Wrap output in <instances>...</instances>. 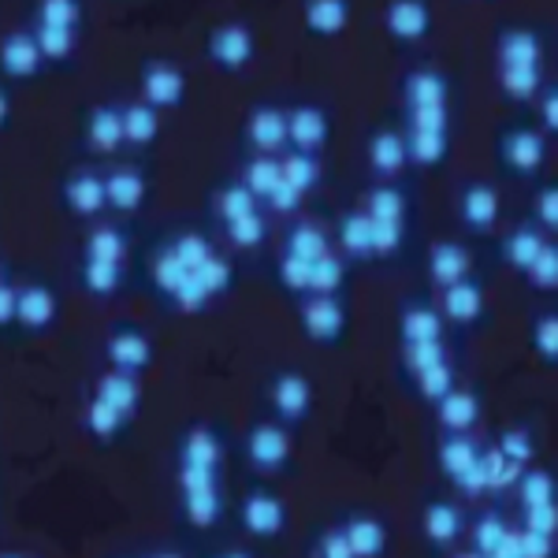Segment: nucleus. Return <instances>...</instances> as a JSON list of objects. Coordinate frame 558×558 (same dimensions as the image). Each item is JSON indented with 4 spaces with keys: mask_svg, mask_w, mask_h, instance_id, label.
Instances as JSON below:
<instances>
[{
    "mask_svg": "<svg viewBox=\"0 0 558 558\" xmlns=\"http://www.w3.org/2000/svg\"><path fill=\"white\" fill-rule=\"evenodd\" d=\"M105 183H108V209L112 216H138L146 213L149 197H153V172L138 160H116L105 168Z\"/></svg>",
    "mask_w": 558,
    "mask_h": 558,
    "instance_id": "obj_25",
    "label": "nucleus"
},
{
    "mask_svg": "<svg viewBox=\"0 0 558 558\" xmlns=\"http://www.w3.org/2000/svg\"><path fill=\"white\" fill-rule=\"evenodd\" d=\"M260 209H265V202H260V197L242 183L239 172L220 179V183L209 191V216L216 223H231V220H239V216H250V213H260Z\"/></svg>",
    "mask_w": 558,
    "mask_h": 558,
    "instance_id": "obj_42",
    "label": "nucleus"
},
{
    "mask_svg": "<svg viewBox=\"0 0 558 558\" xmlns=\"http://www.w3.org/2000/svg\"><path fill=\"white\" fill-rule=\"evenodd\" d=\"M476 272V257L462 239H436L425 254V276L432 291H444V287L458 283V279Z\"/></svg>",
    "mask_w": 558,
    "mask_h": 558,
    "instance_id": "obj_34",
    "label": "nucleus"
},
{
    "mask_svg": "<svg viewBox=\"0 0 558 558\" xmlns=\"http://www.w3.org/2000/svg\"><path fill=\"white\" fill-rule=\"evenodd\" d=\"M138 97L160 112H179L191 97V75L172 57H146L138 64Z\"/></svg>",
    "mask_w": 558,
    "mask_h": 558,
    "instance_id": "obj_16",
    "label": "nucleus"
},
{
    "mask_svg": "<svg viewBox=\"0 0 558 558\" xmlns=\"http://www.w3.org/2000/svg\"><path fill=\"white\" fill-rule=\"evenodd\" d=\"M492 157L502 179L533 186L536 179H544L547 165H551V138L539 131L536 120H507L502 128H495Z\"/></svg>",
    "mask_w": 558,
    "mask_h": 558,
    "instance_id": "obj_3",
    "label": "nucleus"
},
{
    "mask_svg": "<svg viewBox=\"0 0 558 558\" xmlns=\"http://www.w3.org/2000/svg\"><path fill=\"white\" fill-rule=\"evenodd\" d=\"M454 216L465 235L488 239L502 223V194L492 179H465L454 194Z\"/></svg>",
    "mask_w": 558,
    "mask_h": 558,
    "instance_id": "obj_15",
    "label": "nucleus"
},
{
    "mask_svg": "<svg viewBox=\"0 0 558 558\" xmlns=\"http://www.w3.org/2000/svg\"><path fill=\"white\" fill-rule=\"evenodd\" d=\"M305 551H310V555H324V558H354L343 525H339V518L331 521V525L313 529V539H310V547H305Z\"/></svg>",
    "mask_w": 558,
    "mask_h": 558,
    "instance_id": "obj_61",
    "label": "nucleus"
},
{
    "mask_svg": "<svg viewBox=\"0 0 558 558\" xmlns=\"http://www.w3.org/2000/svg\"><path fill=\"white\" fill-rule=\"evenodd\" d=\"M439 476L458 492V499L484 502L492 499L488 473H484V444H476L473 432H439L436 451H432Z\"/></svg>",
    "mask_w": 558,
    "mask_h": 558,
    "instance_id": "obj_4",
    "label": "nucleus"
},
{
    "mask_svg": "<svg viewBox=\"0 0 558 558\" xmlns=\"http://www.w3.org/2000/svg\"><path fill=\"white\" fill-rule=\"evenodd\" d=\"M239 179L242 183L254 191L260 202H268L279 186H283V157H272V153H250V149H242V157H239Z\"/></svg>",
    "mask_w": 558,
    "mask_h": 558,
    "instance_id": "obj_46",
    "label": "nucleus"
},
{
    "mask_svg": "<svg viewBox=\"0 0 558 558\" xmlns=\"http://www.w3.org/2000/svg\"><path fill=\"white\" fill-rule=\"evenodd\" d=\"M57 202L64 216L78 223H97L105 216H112L108 209V183H105V168L94 165H75L60 175L57 183Z\"/></svg>",
    "mask_w": 558,
    "mask_h": 558,
    "instance_id": "obj_11",
    "label": "nucleus"
},
{
    "mask_svg": "<svg viewBox=\"0 0 558 558\" xmlns=\"http://www.w3.org/2000/svg\"><path fill=\"white\" fill-rule=\"evenodd\" d=\"M407 142H410V168L413 172H436V168H444L454 153V131L407 128Z\"/></svg>",
    "mask_w": 558,
    "mask_h": 558,
    "instance_id": "obj_45",
    "label": "nucleus"
},
{
    "mask_svg": "<svg viewBox=\"0 0 558 558\" xmlns=\"http://www.w3.org/2000/svg\"><path fill=\"white\" fill-rule=\"evenodd\" d=\"M439 432H473L484 421V391L476 384H458L432 407Z\"/></svg>",
    "mask_w": 558,
    "mask_h": 558,
    "instance_id": "obj_35",
    "label": "nucleus"
},
{
    "mask_svg": "<svg viewBox=\"0 0 558 558\" xmlns=\"http://www.w3.org/2000/svg\"><path fill=\"white\" fill-rule=\"evenodd\" d=\"M78 425H83L89 444H97L101 451H108V447H120L123 439H128V432L134 428V421L123 417V413L116 410L112 402H105L101 395L89 391V399H86V407H83V417H78Z\"/></svg>",
    "mask_w": 558,
    "mask_h": 558,
    "instance_id": "obj_37",
    "label": "nucleus"
},
{
    "mask_svg": "<svg viewBox=\"0 0 558 558\" xmlns=\"http://www.w3.org/2000/svg\"><path fill=\"white\" fill-rule=\"evenodd\" d=\"M331 235H336V250L350 265H376V220L362 205L339 213Z\"/></svg>",
    "mask_w": 558,
    "mask_h": 558,
    "instance_id": "obj_32",
    "label": "nucleus"
},
{
    "mask_svg": "<svg viewBox=\"0 0 558 558\" xmlns=\"http://www.w3.org/2000/svg\"><path fill=\"white\" fill-rule=\"evenodd\" d=\"M272 283L279 287L287 302H299L310 294L313 287V260H302V257H291L279 250V257L272 260Z\"/></svg>",
    "mask_w": 558,
    "mask_h": 558,
    "instance_id": "obj_51",
    "label": "nucleus"
},
{
    "mask_svg": "<svg viewBox=\"0 0 558 558\" xmlns=\"http://www.w3.org/2000/svg\"><path fill=\"white\" fill-rule=\"evenodd\" d=\"M436 299H439V310H444L447 328L465 331V336H470V331H481L492 317L488 287H484V279L476 272L458 279L451 287H444V291H436Z\"/></svg>",
    "mask_w": 558,
    "mask_h": 558,
    "instance_id": "obj_17",
    "label": "nucleus"
},
{
    "mask_svg": "<svg viewBox=\"0 0 558 558\" xmlns=\"http://www.w3.org/2000/svg\"><path fill=\"white\" fill-rule=\"evenodd\" d=\"M283 172H287V183H291L294 191L313 197L324 186V157L320 153L287 149L283 153Z\"/></svg>",
    "mask_w": 558,
    "mask_h": 558,
    "instance_id": "obj_52",
    "label": "nucleus"
},
{
    "mask_svg": "<svg viewBox=\"0 0 558 558\" xmlns=\"http://www.w3.org/2000/svg\"><path fill=\"white\" fill-rule=\"evenodd\" d=\"M220 242L228 250H239V254H254L268 242V216L265 209L260 213H250V216H239L231 223H220Z\"/></svg>",
    "mask_w": 558,
    "mask_h": 558,
    "instance_id": "obj_50",
    "label": "nucleus"
},
{
    "mask_svg": "<svg viewBox=\"0 0 558 558\" xmlns=\"http://www.w3.org/2000/svg\"><path fill=\"white\" fill-rule=\"evenodd\" d=\"M525 339L533 357L544 368H558V305L536 310L525 324Z\"/></svg>",
    "mask_w": 558,
    "mask_h": 558,
    "instance_id": "obj_49",
    "label": "nucleus"
},
{
    "mask_svg": "<svg viewBox=\"0 0 558 558\" xmlns=\"http://www.w3.org/2000/svg\"><path fill=\"white\" fill-rule=\"evenodd\" d=\"M146 287L160 310L175 313V317H197V313L216 305L194 268L186 265L165 239L153 242V250L146 257Z\"/></svg>",
    "mask_w": 558,
    "mask_h": 558,
    "instance_id": "obj_2",
    "label": "nucleus"
},
{
    "mask_svg": "<svg viewBox=\"0 0 558 558\" xmlns=\"http://www.w3.org/2000/svg\"><path fill=\"white\" fill-rule=\"evenodd\" d=\"M15 123V86L4 83V89H0V128L12 131Z\"/></svg>",
    "mask_w": 558,
    "mask_h": 558,
    "instance_id": "obj_64",
    "label": "nucleus"
},
{
    "mask_svg": "<svg viewBox=\"0 0 558 558\" xmlns=\"http://www.w3.org/2000/svg\"><path fill=\"white\" fill-rule=\"evenodd\" d=\"M399 120H402V128H421V131H454V108H451V105L402 108Z\"/></svg>",
    "mask_w": 558,
    "mask_h": 558,
    "instance_id": "obj_60",
    "label": "nucleus"
},
{
    "mask_svg": "<svg viewBox=\"0 0 558 558\" xmlns=\"http://www.w3.org/2000/svg\"><path fill=\"white\" fill-rule=\"evenodd\" d=\"M413 242V223L376 220V260H399Z\"/></svg>",
    "mask_w": 558,
    "mask_h": 558,
    "instance_id": "obj_58",
    "label": "nucleus"
},
{
    "mask_svg": "<svg viewBox=\"0 0 558 558\" xmlns=\"http://www.w3.org/2000/svg\"><path fill=\"white\" fill-rule=\"evenodd\" d=\"M514 529H518V521L502 510V499L473 502L462 551L473 555V558H507V547H510Z\"/></svg>",
    "mask_w": 558,
    "mask_h": 558,
    "instance_id": "obj_13",
    "label": "nucleus"
},
{
    "mask_svg": "<svg viewBox=\"0 0 558 558\" xmlns=\"http://www.w3.org/2000/svg\"><path fill=\"white\" fill-rule=\"evenodd\" d=\"M354 20V0H302V31L313 41H339Z\"/></svg>",
    "mask_w": 558,
    "mask_h": 558,
    "instance_id": "obj_38",
    "label": "nucleus"
},
{
    "mask_svg": "<svg viewBox=\"0 0 558 558\" xmlns=\"http://www.w3.org/2000/svg\"><path fill=\"white\" fill-rule=\"evenodd\" d=\"M421 539L432 555H451L465 544V529H470V507L465 499H451V495H425L417 514Z\"/></svg>",
    "mask_w": 558,
    "mask_h": 558,
    "instance_id": "obj_10",
    "label": "nucleus"
},
{
    "mask_svg": "<svg viewBox=\"0 0 558 558\" xmlns=\"http://www.w3.org/2000/svg\"><path fill=\"white\" fill-rule=\"evenodd\" d=\"M399 105L402 108H421V105H451L454 101V78L444 64L432 60H417V64L402 68L399 83Z\"/></svg>",
    "mask_w": 558,
    "mask_h": 558,
    "instance_id": "obj_28",
    "label": "nucleus"
},
{
    "mask_svg": "<svg viewBox=\"0 0 558 558\" xmlns=\"http://www.w3.org/2000/svg\"><path fill=\"white\" fill-rule=\"evenodd\" d=\"M15 305H20V268L4 265V276H0V328H4V336L15 324Z\"/></svg>",
    "mask_w": 558,
    "mask_h": 558,
    "instance_id": "obj_63",
    "label": "nucleus"
},
{
    "mask_svg": "<svg viewBox=\"0 0 558 558\" xmlns=\"http://www.w3.org/2000/svg\"><path fill=\"white\" fill-rule=\"evenodd\" d=\"M172 484L175 492L202 488V484L228 481V458H231V436L220 421L194 417L179 428L172 439Z\"/></svg>",
    "mask_w": 558,
    "mask_h": 558,
    "instance_id": "obj_1",
    "label": "nucleus"
},
{
    "mask_svg": "<svg viewBox=\"0 0 558 558\" xmlns=\"http://www.w3.org/2000/svg\"><path fill=\"white\" fill-rule=\"evenodd\" d=\"M260 399H265L268 417L283 421L287 428L299 432L305 421L313 417V410H317V384H313L310 373H302V368L283 365L265 376Z\"/></svg>",
    "mask_w": 558,
    "mask_h": 558,
    "instance_id": "obj_7",
    "label": "nucleus"
},
{
    "mask_svg": "<svg viewBox=\"0 0 558 558\" xmlns=\"http://www.w3.org/2000/svg\"><path fill=\"white\" fill-rule=\"evenodd\" d=\"M287 128H291V149L324 157L336 138V116L324 101L299 97V101H287Z\"/></svg>",
    "mask_w": 558,
    "mask_h": 558,
    "instance_id": "obj_26",
    "label": "nucleus"
},
{
    "mask_svg": "<svg viewBox=\"0 0 558 558\" xmlns=\"http://www.w3.org/2000/svg\"><path fill=\"white\" fill-rule=\"evenodd\" d=\"M78 254L120 260V265H134V257H138V239H134V228L123 220V216H105V220L89 223Z\"/></svg>",
    "mask_w": 558,
    "mask_h": 558,
    "instance_id": "obj_30",
    "label": "nucleus"
},
{
    "mask_svg": "<svg viewBox=\"0 0 558 558\" xmlns=\"http://www.w3.org/2000/svg\"><path fill=\"white\" fill-rule=\"evenodd\" d=\"M283 254H291V257H302V260H317L324 254H331L336 250V235H331L324 223L317 220H294V223H287V231H283Z\"/></svg>",
    "mask_w": 558,
    "mask_h": 558,
    "instance_id": "obj_47",
    "label": "nucleus"
},
{
    "mask_svg": "<svg viewBox=\"0 0 558 558\" xmlns=\"http://www.w3.org/2000/svg\"><path fill=\"white\" fill-rule=\"evenodd\" d=\"M551 242V235H547L539 223H533L525 216V220L510 223L507 231H502L499 239H495V257H499V265L507 268L510 276H525L529 268L536 265V257L544 254V246Z\"/></svg>",
    "mask_w": 558,
    "mask_h": 558,
    "instance_id": "obj_29",
    "label": "nucleus"
},
{
    "mask_svg": "<svg viewBox=\"0 0 558 558\" xmlns=\"http://www.w3.org/2000/svg\"><path fill=\"white\" fill-rule=\"evenodd\" d=\"M447 331L451 328H447L436 294L413 291L399 302V313H395V336H399V347L428 343V339H447Z\"/></svg>",
    "mask_w": 558,
    "mask_h": 558,
    "instance_id": "obj_27",
    "label": "nucleus"
},
{
    "mask_svg": "<svg viewBox=\"0 0 558 558\" xmlns=\"http://www.w3.org/2000/svg\"><path fill=\"white\" fill-rule=\"evenodd\" d=\"M294 317H299V331L305 343L320 347V350H339L350 339V313L347 294H305V299L291 302Z\"/></svg>",
    "mask_w": 558,
    "mask_h": 558,
    "instance_id": "obj_8",
    "label": "nucleus"
},
{
    "mask_svg": "<svg viewBox=\"0 0 558 558\" xmlns=\"http://www.w3.org/2000/svg\"><path fill=\"white\" fill-rule=\"evenodd\" d=\"M239 454L265 481H287V476H294V428H287L283 421L260 413L242 432Z\"/></svg>",
    "mask_w": 558,
    "mask_h": 558,
    "instance_id": "obj_5",
    "label": "nucleus"
},
{
    "mask_svg": "<svg viewBox=\"0 0 558 558\" xmlns=\"http://www.w3.org/2000/svg\"><path fill=\"white\" fill-rule=\"evenodd\" d=\"M547 86V68H495V94L510 108H533Z\"/></svg>",
    "mask_w": 558,
    "mask_h": 558,
    "instance_id": "obj_43",
    "label": "nucleus"
},
{
    "mask_svg": "<svg viewBox=\"0 0 558 558\" xmlns=\"http://www.w3.org/2000/svg\"><path fill=\"white\" fill-rule=\"evenodd\" d=\"M384 34L395 49H417L436 34V8L432 0H384Z\"/></svg>",
    "mask_w": 558,
    "mask_h": 558,
    "instance_id": "obj_23",
    "label": "nucleus"
},
{
    "mask_svg": "<svg viewBox=\"0 0 558 558\" xmlns=\"http://www.w3.org/2000/svg\"><path fill=\"white\" fill-rule=\"evenodd\" d=\"M94 395H101L105 402H112L116 410L123 413V417H138L142 413V402H146V387H142V376L134 373H123V368H112L108 365L101 376L94 380L89 387Z\"/></svg>",
    "mask_w": 558,
    "mask_h": 558,
    "instance_id": "obj_41",
    "label": "nucleus"
},
{
    "mask_svg": "<svg viewBox=\"0 0 558 558\" xmlns=\"http://www.w3.org/2000/svg\"><path fill=\"white\" fill-rule=\"evenodd\" d=\"M533 120L539 123V131L551 142H558V78H547V86L539 89L536 105H533Z\"/></svg>",
    "mask_w": 558,
    "mask_h": 558,
    "instance_id": "obj_62",
    "label": "nucleus"
},
{
    "mask_svg": "<svg viewBox=\"0 0 558 558\" xmlns=\"http://www.w3.org/2000/svg\"><path fill=\"white\" fill-rule=\"evenodd\" d=\"M78 138L94 157H120L128 153L123 131V101H94L78 112Z\"/></svg>",
    "mask_w": 558,
    "mask_h": 558,
    "instance_id": "obj_21",
    "label": "nucleus"
},
{
    "mask_svg": "<svg viewBox=\"0 0 558 558\" xmlns=\"http://www.w3.org/2000/svg\"><path fill=\"white\" fill-rule=\"evenodd\" d=\"M350 272H354V265L339 254V250H331V254H324L313 260V287L310 294H347L350 287Z\"/></svg>",
    "mask_w": 558,
    "mask_h": 558,
    "instance_id": "obj_55",
    "label": "nucleus"
},
{
    "mask_svg": "<svg viewBox=\"0 0 558 558\" xmlns=\"http://www.w3.org/2000/svg\"><path fill=\"white\" fill-rule=\"evenodd\" d=\"M175 514L194 533H220L228 518H235V502H231L228 481L202 484V488L175 492Z\"/></svg>",
    "mask_w": 558,
    "mask_h": 558,
    "instance_id": "obj_14",
    "label": "nucleus"
},
{
    "mask_svg": "<svg viewBox=\"0 0 558 558\" xmlns=\"http://www.w3.org/2000/svg\"><path fill=\"white\" fill-rule=\"evenodd\" d=\"M205 60L220 75H246L257 60V34L246 20H220L205 31Z\"/></svg>",
    "mask_w": 558,
    "mask_h": 558,
    "instance_id": "obj_12",
    "label": "nucleus"
},
{
    "mask_svg": "<svg viewBox=\"0 0 558 558\" xmlns=\"http://www.w3.org/2000/svg\"><path fill=\"white\" fill-rule=\"evenodd\" d=\"M521 283L536 294H558V239L544 246V254L536 257V265L521 276Z\"/></svg>",
    "mask_w": 558,
    "mask_h": 558,
    "instance_id": "obj_59",
    "label": "nucleus"
},
{
    "mask_svg": "<svg viewBox=\"0 0 558 558\" xmlns=\"http://www.w3.org/2000/svg\"><path fill=\"white\" fill-rule=\"evenodd\" d=\"M362 209L373 216V220H399V223H413V213H417V194H413L410 179H373L362 194Z\"/></svg>",
    "mask_w": 558,
    "mask_h": 558,
    "instance_id": "obj_31",
    "label": "nucleus"
},
{
    "mask_svg": "<svg viewBox=\"0 0 558 558\" xmlns=\"http://www.w3.org/2000/svg\"><path fill=\"white\" fill-rule=\"evenodd\" d=\"M399 384H402V391H407L410 399H417L421 407L432 410L447 391H451V387L462 384V368H458L454 354H451L447 362H439L432 368H421V373H413V376H402Z\"/></svg>",
    "mask_w": 558,
    "mask_h": 558,
    "instance_id": "obj_40",
    "label": "nucleus"
},
{
    "mask_svg": "<svg viewBox=\"0 0 558 558\" xmlns=\"http://www.w3.org/2000/svg\"><path fill=\"white\" fill-rule=\"evenodd\" d=\"M75 283L86 299L94 302H112L128 291L131 283V265H120V260H105V257H86L78 254L75 260Z\"/></svg>",
    "mask_w": 558,
    "mask_h": 558,
    "instance_id": "obj_33",
    "label": "nucleus"
},
{
    "mask_svg": "<svg viewBox=\"0 0 558 558\" xmlns=\"http://www.w3.org/2000/svg\"><path fill=\"white\" fill-rule=\"evenodd\" d=\"M49 60H45V49L38 41V34L31 31V23L12 26L0 41V75L4 83L12 86H26V83H38V78L49 75Z\"/></svg>",
    "mask_w": 558,
    "mask_h": 558,
    "instance_id": "obj_19",
    "label": "nucleus"
},
{
    "mask_svg": "<svg viewBox=\"0 0 558 558\" xmlns=\"http://www.w3.org/2000/svg\"><path fill=\"white\" fill-rule=\"evenodd\" d=\"M451 357V347L447 339H428V343H410V347H399V380L402 376H413L421 368H432L439 362Z\"/></svg>",
    "mask_w": 558,
    "mask_h": 558,
    "instance_id": "obj_57",
    "label": "nucleus"
},
{
    "mask_svg": "<svg viewBox=\"0 0 558 558\" xmlns=\"http://www.w3.org/2000/svg\"><path fill=\"white\" fill-rule=\"evenodd\" d=\"M105 362L112 368H123V373L146 376L153 365H157V343L142 324L134 320H116L112 328L105 331L101 343Z\"/></svg>",
    "mask_w": 558,
    "mask_h": 558,
    "instance_id": "obj_20",
    "label": "nucleus"
},
{
    "mask_svg": "<svg viewBox=\"0 0 558 558\" xmlns=\"http://www.w3.org/2000/svg\"><path fill=\"white\" fill-rule=\"evenodd\" d=\"M365 165L373 179H402L410 172V142L402 120H380L368 128Z\"/></svg>",
    "mask_w": 558,
    "mask_h": 558,
    "instance_id": "obj_22",
    "label": "nucleus"
},
{
    "mask_svg": "<svg viewBox=\"0 0 558 558\" xmlns=\"http://www.w3.org/2000/svg\"><path fill=\"white\" fill-rule=\"evenodd\" d=\"M339 525H343L354 558H384L387 547H391V525L376 510L354 507L347 514H339Z\"/></svg>",
    "mask_w": 558,
    "mask_h": 558,
    "instance_id": "obj_36",
    "label": "nucleus"
},
{
    "mask_svg": "<svg viewBox=\"0 0 558 558\" xmlns=\"http://www.w3.org/2000/svg\"><path fill=\"white\" fill-rule=\"evenodd\" d=\"M492 444L499 447V451L507 454L510 462H521V465H533L536 451H539L536 428L529 425V421H510V425H502L499 432H495Z\"/></svg>",
    "mask_w": 558,
    "mask_h": 558,
    "instance_id": "obj_54",
    "label": "nucleus"
},
{
    "mask_svg": "<svg viewBox=\"0 0 558 558\" xmlns=\"http://www.w3.org/2000/svg\"><path fill=\"white\" fill-rule=\"evenodd\" d=\"M235 525L242 539L250 544H276L279 536H287L291 529V510H287L283 492L260 476V481L246 484L235 499Z\"/></svg>",
    "mask_w": 558,
    "mask_h": 558,
    "instance_id": "obj_6",
    "label": "nucleus"
},
{
    "mask_svg": "<svg viewBox=\"0 0 558 558\" xmlns=\"http://www.w3.org/2000/svg\"><path fill=\"white\" fill-rule=\"evenodd\" d=\"M123 131H128V153L146 157L165 138V112L142 97H131V101H123Z\"/></svg>",
    "mask_w": 558,
    "mask_h": 558,
    "instance_id": "obj_39",
    "label": "nucleus"
},
{
    "mask_svg": "<svg viewBox=\"0 0 558 558\" xmlns=\"http://www.w3.org/2000/svg\"><path fill=\"white\" fill-rule=\"evenodd\" d=\"M242 149L272 153L283 157L291 149V128H287V105L279 101H254L242 116Z\"/></svg>",
    "mask_w": 558,
    "mask_h": 558,
    "instance_id": "obj_24",
    "label": "nucleus"
},
{
    "mask_svg": "<svg viewBox=\"0 0 558 558\" xmlns=\"http://www.w3.org/2000/svg\"><path fill=\"white\" fill-rule=\"evenodd\" d=\"M514 507L525 510V507H551L558 502V473L547 470V465H525V473L518 476L514 484Z\"/></svg>",
    "mask_w": 558,
    "mask_h": 558,
    "instance_id": "obj_48",
    "label": "nucleus"
},
{
    "mask_svg": "<svg viewBox=\"0 0 558 558\" xmlns=\"http://www.w3.org/2000/svg\"><path fill=\"white\" fill-rule=\"evenodd\" d=\"M60 310V287L49 276L38 272H20V305H15V324L8 331V339H41L49 331H57Z\"/></svg>",
    "mask_w": 558,
    "mask_h": 558,
    "instance_id": "obj_9",
    "label": "nucleus"
},
{
    "mask_svg": "<svg viewBox=\"0 0 558 558\" xmlns=\"http://www.w3.org/2000/svg\"><path fill=\"white\" fill-rule=\"evenodd\" d=\"M495 68H547V34L536 23H502L492 34Z\"/></svg>",
    "mask_w": 558,
    "mask_h": 558,
    "instance_id": "obj_18",
    "label": "nucleus"
},
{
    "mask_svg": "<svg viewBox=\"0 0 558 558\" xmlns=\"http://www.w3.org/2000/svg\"><path fill=\"white\" fill-rule=\"evenodd\" d=\"M31 23V20H26ZM31 31L38 34L45 60H49L52 71H71L78 64V52H83V38L86 31H75V26H49V23H31Z\"/></svg>",
    "mask_w": 558,
    "mask_h": 558,
    "instance_id": "obj_44",
    "label": "nucleus"
},
{
    "mask_svg": "<svg viewBox=\"0 0 558 558\" xmlns=\"http://www.w3.org/2000/svg\"><path fill=\"white\" fill-rule=\"evenodd\" d=\"M525 216L533 223H539L551 239H558V175H544L529 186Z\"/></svg>",
    "mask_w": 558,
    "mask_h": 558,
    "instance_id": "obj_53",
    "label": "nucleus"
},
{
    "mask_svg": "<svg viewBox=\"0 0 558 558\" xmlns=\"http://www.w3.org/2000/svg\"><path fill=\"white\" fill-rule=\"evenodd\" d=\"M31 23L75 26V31H86V0H34Z\"/></svg>",
    "mask_w": 558,
    "mask_h": 558,
    "instance_id": "obj_56",
    "label": "nucleus"
}]
</instances>
